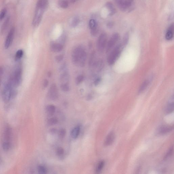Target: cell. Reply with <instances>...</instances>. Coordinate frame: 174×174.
Wrapping results in <instances>:
<instances>
[{"label": "cell", "instance_id": "obj_1", "mask_svg": "<svg viewBox=\"0 0 174 174\" xmlns=\"http://www.w3.org/2000/svg\"><path fill=\"white\" fill-rule=\"evenodd\" d=\"M48 3V0H38L32 21V25L34 27H38L40 23Z\"/></svg>", "mask_w": 174, "mask_h": 174}, {"label": "cell", "instance_id": "obj_2", "mask_svg": "<svg viewBox=\"0 0 174 174\" xmlns=\"http://www.w3.org/2000/svg\"><path fill=\"white\" fill-rule=\"evenodd\" d=\"M86 53L84 48L78 46L72 52V59L75 65L80 67H84L86 59Z\"/></svg>", "mask_w": 174, "mask_h": 174}, {"label": "cell", "instance_id": "obj_3", "mask_svg": "<svg viewBox=\"0 0 174 174\" xmlns=\"http://www.w3.org/2000/svg\"><path fill=\"white\" fill-rule=\"evenodd\" d=\"M14 87L13 86L11 79H10L5 85L2 93V97L5 102H8L15 96L16 93L15 90H14Z\"/></svg>", "mask_w": 174, "mask_h": 174}, {"label": "cell", "instance_id": "obj_4", "mask_svg": "<svg viewBox=\"0 0 174 174\" xmlns=\"http://www.w3.org/2000/svg\"><path fill=\"white\" fill-rule=\"evenodd\" d=\"M125 47L121 43L116 45L111 50L107 59L108 63L109 65H112L115 63L121 54Z\"/></svg>", "mask_w": 174, "mask_h": 174}, {"label": "cell", "instance_id": "obj_5", "mask_svg": "<svg viewBox=\"0 0 174 174\" xmlns=\"http://www.w3.org/2000/svg\"><path fill=\"white\" fill-rule=\"evenodd\" d=\"M120 36L119 34L117 33H114L107 41L106 45L105 50L106 53H109L112 50L119 41Z\"/></svg>", "mask_w": 174, "mask_h": 174}, {"label": "cell", "instance_id": "obj_6", "mask_svg": "<svg viewBox=\"0 0 174 174\" xmlns=\"http://www.w3.org/2000/svg\"><path fill=\"white\" fill-rule=\"evenodd\" d=\"M22 71L20 67H18L16 69L13 76L10 79L14 88L20 86L22 81Z\"/></svg>", "mask_w": 174, "mask_h": 174}, {"label": "cell", "instance_id": "obj_7", "mask_svg": "<svg viewBox=\"0 0 174 174\" xmlns=\"http://www.w3.org/2000/svg\"><path fill=\"white\" fill-rule=\"evenodd\" d=\"M107 42V34L103 33L99 36L97 42V49L100 53H102L105 49L106 45Z\"/></svg>", "mask_w": 174, "mask_h": 174}, {"label": "cell", "instance_id": "obj_8", "mask_svg": "<svg viewBox=\"0 0 174 174\" xmlns=\"http://www.w3.org/2000/svg\"><path fill=\"white\" fill-rule=\"evenodd\" d=\"M15 32V28L13 27L10 29L9 32L7 36L5 42V47L6 49L9 48L13 43L14 38Z\"/></svg>", "mask_w": 174, "mask_h": 174}, {"label": "cell", "instance_id": "obj_9", "mask_svg": "<svg viewBox=\"0 0 174 174\" xmlns=\"http://www.w3.org/2000/svg\"><path fill=\"white\" fill-rule=\"evenodd\" d=\"M116 3L120 10L126 11L131 6L132 3L127 0H116Z\"/></svg>", "mask_w": 174, "mask_h": 174}, {"label": "cell", "instance_id": "obj_10", "mask_svg": "<svg viewBox=\"0 0 174 174\" xmlns=\"http://www.w3.org/2000/svg\"><path fill=\"white\" fill-rule=\"evenodd\" d=\"M48 96L49 98L51 100H56L58 98V90L56 85L53 84L50 87L48 92Z\"/></svg>", "mask_w": 174, "mask_h": 174}, {"label": "cell", "instance_id": "obj_11", "mask_svg": "<svg viewBox=\"0 0 174 174\" xmlns=\"http://www.w3.org/2000/svg\"><path fill=\"white\" fill-rule=\"evenodd\" d=\"M173 129V127L167 125H162L158 128L157 133L159 134H165L169 133Z\"/></svg>", "mask_w": 174, "mask_h": 174}, {"label": "cell", "instance_id": "obj_12", "mask_svg": "<svg viewBox=\"0 0 174 174\" xmlns=\"http://www.w3.org/2000/svg\"><path fill=\"white\" fill-rule=\"evenodd\" d=\"M89 26L91 30V34L94 36H96L98 31V25L96 21L93 19L90 20L89 23Z\"/></svg>", "mask_w": 174, "mask_h": 174}, {"label": "cell", "instance_id": "obj_13", "mask_svg": "<svg viewBox=\"0 0 174 174\" xmlns=\"http://www.w3.org/2000/svg\"><path fill=\"white\" fill-rule=\"evenodd\" d=\"M115 138V135L114 132H111L107 135L104 142L106 146H110L113 143Z\"/></svg>", "mask_w": 174, "mask_h": 174}, {"label": "cell", "instance_id": "obj_14", "mask_svg": "<svg viewBox=\"0 0 174 174\" xmlns=\"http://www.w3.org/2000/svg\"><path fill=\"white\" fill-rule=\"evenodd\" d=\"M174 34V25L171 24L167 30L165 38L167 40L170 41L173 39Z\"/></svg>", "mask_w": 174, "mask_h": 174}, {"label": "cell", "instance_id": "obj_15", "mask_svg": "<svg viewBox=\"0 0 174 174\" xmlns=\"http://www.w3.org/2000/svg\"><path fill=\"white\" fill-rule=\"evenodd\" d=\"M174 97L172 96L170 98L168 103L165 109V112L166 114H169L173 111Z\"/></svg>", "mask_w": 174, "mask_h": 174}, {"label": "cell", "instance_id": "obj_16", "mask_svg": "<svg viewBox=\"0 0 174 174\" xmlns=\"http://www.w3.org/2000/svg\"><path fill=\"white\" fill-rule=\"evenodd\" d=\"M10 16H8L4 22L3 24L1 26V34H3L6 32L7 30V29L9 26L10 24Z\"/></svg>", "mask_w": 174, "mask_h": 174}, {"label": "cell", "instance_id": "obj_17", "mask_svg": "<svg viewBox=\"0 0 174 174\" xmlns=\"http://www.w3.org/2000/svg\"><path fill=\"white\" fill-rule=\"evenodd\" d=\"M150 79H147L145 80L142 83L140 88H139L138 91V94H141L145 91L148 87V86L150 83Z\"/></svg>", "mask_w": 174, "mask_h": 174}, {"label": "cell", "instance_id": "obj_18", "mask_svg": "<svg viewBox=\"0 0 174 174\" xmlns=\"http://www.w3.org/2000/svg\"><path fill=\"white\" fill-rule=\"evenodd\" d=\"M51 50L54 52H59L62 51L63 46L60 44L54 43L52 44L51 46Z\"/></svg>", "mask_w": 174, "mask_h": 174}, {"label": "cell", "instance_id": "obj_19", "mask_svg": "<svg viewBox=\"0 0 174 174\" xmlns=\"http://www.w3.org/2000/svg\"><path fill=\"white\" fill-rule=\"evenodd\" d=\"M80 129V128L79 126H76L73 129L71 133V136L72 138L76 139L77 138L79 134Z\"/></svg>", "mask_w": 174, "mask_h": 174}, {"label": "cell", "instance_id": "obj_20", "mask_svg": "<svg viewBox=\"0 0 174 174\" xmlns=\"http://www.w3.org/2000/svg\"><path fill=\"white\" fill-rule=\"evenodd\" d=\"M55 106L53 105H48L46 107V112L49 115H53L55 113Z\"/></svg>", "mask_w": 174, "mask_h": 174}, {"label": "cell", "instance_id": "obj_21", "mask_svg": "<svg viewBox=\"0 0 174 174\" xmlns=\"http://www.w3.org/2000/svg\"><path fill=\"white\" fill-rule=\"evenodd\" d=\"M80 19L77 16H75L72 18L70 22L71 26L72 27H75L80 22Z\"/></svg>", "mask_w": 174, "mask_h": 174}, {"label": "cell", "instance_id": "obj_22", "mask_svg": "<svg viewBox=\"0 0 174 174\" xmlns=\"http://www.w3.org/2000/svg\"><path fill=\"white\" fill-rule=\"evenodd\" d=\"M106 7L110 11V15H112L116 13V10L114 8L113 5L110 2L107 3L106 4Z\"/></svg>", "mask_w": 174, "mask_h": 174}, {"label": "cell", "instance_id": "obj_23", "mask_svg": "<svg viewBox=\"0 0 174 174\" xmlns=\"http://www.w3.org/2000/svg\"><path fill=\"white\" fill-rule=\"evenodd\" d=\"M24 51L22 49H20L18 50L16 53L15 55V60L16 61H18L20 60L23 56Z\"/></svg>", "mask_w": 174, "mask_h": 174}, {"label": "cell", "instance_id": "obj_24", "mask_svg": "<svg viewBox=\"0 0 174 174\" xmlns=\"http://www.w3.org/2000/svg\"><path fill=\"white\" fill-rule=\"evenodd\" d=\"M69 75L67 73H64L61 75V81L63 82V84H67V82L69 80Z\"/></svg>", "mask_w": 174, "mask_h": 174}, {"label": "cell", "instance_id": "obj_25", "mask_svg": "<svg viewBox=\"0 0 174 174\" xmlns=\"http://www.w3.org/2000/svg\"><path fill=\"white\" fill-rule=\"evenodd\" d=\"M104 164H105V162L103 161H100L98 163L96 169V173H100V172L102 171L103 168Z\"/></svg>", "mask_w": 174, "mask_h": 174}, {"label": "cell", "instance_id": "obj_26", "mask_svg": "<svg viewBox=\"0 0 174 174\" xmlns=\"http://www.w3.org/2000/svg\"><path fill=\"white\" fill-rule=\"evenodd\" d=\"M58 122V119L56 118L53 117L50 118L48 120L47 123L49 126H53L56 124Z\"/></svg>", "mask_w": 174, "mask_h": 174}, {"label": "cell", "instance_id": "obj_27", "mask_svg": "<svg viewBox=\"0 0 174 174\" xmlns=\"http://www.w3.org/2000/svg\"><path fill=\"white\" fill-rule=\"evenodd\" d=\"M59 5L61 8L63 9L67 8L69 6V3L66 0H62L59 2Z\"/></svg>", "mask_w": 174, "mask_h": 174}, {"label": "cell", "instance_id": "obj_28", "mask_svg": "<svg viewBox=\"0 0 174 174\" xmlns=\"http://www.w3.org/2000/svg\"><path fill=\"white\" fill-rule=\"evenodd\" d=\"M129 40V35L128 33H126V34H125V35L122 43L123 45L125 46L127 45Z\"/></svg>", "mask_w": 174, "mask_h": 174}, {"label": "cell", "instance_id": "obj_29", "mask_svg": "<svg viewBox=\"0 0 174 174\" xmlns=\"http://www.w3.org/2000/svg\"><path fill=\"white\" fill-rule=\"evenodd\" d=\"M38 171L40 174H45L47 173L46 169L43 166H39L38 167Z\"/></svg>", "mask_w": 174, "mask_h": 174}, {"label": "cell", "instance_id": "obj_30", "mask_svg": "<svg viewBox=\"0 0 174 174\" xmlns=\"http://www.w3.org/2000/svg\"><path fill=\"white\" fill-rule=\"evenodd\" d=\"M7 13V10L6 9H3L0 12V22L1 21L4 19Z\"/></svg>", "mask_w": 174, "mask_h": 174}, {"label": "cell", "instance_id": "obj_31", "mask_svg": "<svg viewBox=\"0 0 174 174\" xmlns=\"http://www.w3.org/2000/svg\"><path fill=\"white\" fill-rule=\"evenodd\" d=\"M66 133V130L64 129H62L59 132V136L60 138H63L65 136Z\"/></svg>", "mask_w": 174, "mask_h": 174}, {"label": "cell", "instance_id": "obj_32", "mask_svg": "<svg viewBox=\"0 0 174 174\" xmlns=\"http://www.w3.org/2000/svg\"><path fill=\"white\" fill-rule=\"evenodd\" d=\"M3 149L5 151H8L10 147V144L9 142H5L3 144Z\"/></svg>", "mask_w": 174, "mask_h": 174}, {"label": "cell", "instance_id": "obj_33", "mask_svg": "<svg viewBox=\"0 0 174 174\" xmlns=\"http://www.w3.org/2000/svg\"><path fill=\"white\" fill-rule=\"evenodd\" d=\"M84 76L82 75H80L77 76L76 79V83L77 84H79L81 83L84 79Z\"/></svg>", "mask_w": 174, "mask_h": 174}, {"label": "cell", "instance_id": "obj_34", "mask_svg": "<svg viewBox=\"0 0 174 174\" xmlns=\"http://www.w3.org/2000/svg\"><path fill=\"white\" fill-rule=\"evenodd\" d=\"M61 88L63 91L67 92L69 90V87L67 84H62L61 86Z\"/></svg>", "mask_w": 174, "mask_h": 174}, {"label": "cell", "instance_id": "obj_35", "mask_svg": "<svg viewBox=\"0 0 174 174\" xmlns=\"http://www.w3.org/2000/svg\"><path fill=\"white\" fill-rule=\"evenodd\" d=\"M64 150L62 147L58 148L57 150V154L59 156H61L64 154Z\"/></svg>", "mask_w": 174, "mask_h": 174}, {"label": "cell", "instance_id": "obj_36", "mask_svg": "<svg viewBox=\"0 0 174 174\" xmlns=\"http://www.w3.org/2000/svg\"><path fill=\"white\" fill-rule=\"evenodd\" d=\"M3 73V69L2 67H0V86H1L2 78Z\"/></svg>", "mask_w": 174, "mask_h": 174}, {"label": "cell", "instance_id": "obj_37", "mask_svg": "<svg viewBox=\"0 0 174 174\" xmlns=\"http://www.w3.org/2000/svg\"><path fill=\"white\" fill-rule=\"evenodd\" d=\"M56 60L58 62H60L63 58V56L62 55H60L56 57Z\"/></svg>", "mask_w": 174, "mask_h": 174}, {"label": "cell", "instance_id": "obj_38", "mask_svg": "<svg viewBox=\"0 0 174 174\" xmlns=\"http://www.w3.org/2000/svg\"><path fill=\"white\" fill-rule=\"evenodd\" d=\"M173 147H171V148L168 151V152L167 153V154L166 156V157H165V158H168V156H171V155L172 154V153H173Z\"/></svg>", "mask_w": 174, "mask_h": 174}, {"label": "cell", "instance_id": "obj_39", "mask_svg": "<svg viewBox=\"0 0 174 174\" xmlns=\"http://www.w3.org/2000/svg\"><path fill=\"white\" fill-rule=\"evenodd\" d=\"M101 80V79L100 78H97V79L95 80L94 82V84L95 85H96V86H97V85H98L100 82Z\"/></svg>", "mask_w": 174, "mask_h": 174}, {"label": "cell", "instance_id": "obj_40", "mask_svg": "<svg viewBox=\"0 0 174 174\" xmlns=\"http://www.w3.org/2000/svg\"><path fill=\"white\" fill-rule=\"evenodd\" d=\"M48 81L47 80H45L43 83V86L45 88H46L48 86Z\"/></svg>", "mask_w": 174, "mask_h": 174}, {"label": "cell", "instance_id": "obj_41", "mask_svg": "<svg viewBox=\"0 0 174 174\" xmlns=\"http://www.w3.org/2000/svg\"><path fill=\"white\" fill-rule=\"evenodd\" d=\"M55 131H56V130L55 129H53L51 130V132L52 133H55Z\"/></svg>", "mask_w": 174, "mask_h": 174}, {"label": "cell", "instance_id": "obj_42", "mask_svg": "<svg viewBox=\"0 0 174 174\" xmlns=\"http://www.w3.org/2000/svg\"><path fill=\"white\" fill-rule=\"evenodd\" d=\"M127 1H130V2L132 3V2H133V0H127Z\"/></svg>", "mask_w": 174, "mask_h": 174}]
</instances>
